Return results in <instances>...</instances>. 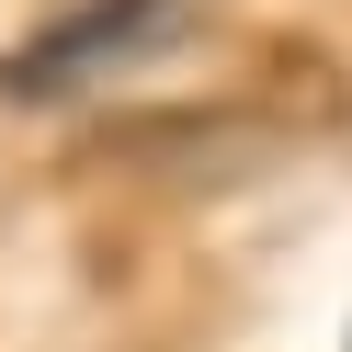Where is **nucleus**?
Wrapping results in <instances>:
<instances>
[{"mask_svg":"<svg viewBox=\"0 0 352 352\" xmlns=\"http://www.w3.org/2000/svg\"><path fill=\"white\" fill-rule=\"evenodd\" d=\"M170 23H182V0H91V12H69V23L23 34V46L0 57V91H12V102H57V91H91V80H114L125 57H148Z\"/></svg>","mask_w":352,"mask_h":352,"instance_id":"1","label":"nucleus"}]
</instances>
